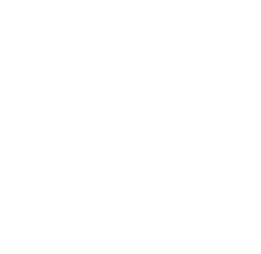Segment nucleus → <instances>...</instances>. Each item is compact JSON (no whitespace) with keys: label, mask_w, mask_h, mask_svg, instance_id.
I'll use <instances>...</instances> for the list:
<instances>
[]
</instances>
